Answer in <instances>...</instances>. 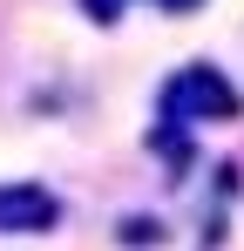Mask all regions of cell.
<instances>
[{
	"instance_id": "obj_1",
	"label": "cell",
	"mask_w": 244,
	"mask_h": 251,
	"mask_svg": "<svg viewBox=\"0 0 244 251\" xmlns=\"http://www.w3.org/2000/svg\"><path fill=\"white\" fill-rule=\"evenodd\" d=\"M156 109H163V123H231V116H244V95L217 61H190L163 82Z\"/></svg>"
},
{
	"instance_id": "obj_2",
	"label": "cell",
	"mask_w": 244,
	"mask_h": 251,
	"mask_svg": "<svg viewBox=\"0 0 244 251\" xmlns=\"http://www.w3.org/2000/svg\"><path fill=\"white\" fill-rule=\"evenodd\" d=\"M68 217V204L48 190V183H0V238H41Z\"/></svg>"
},
{
	"instance_id": "obj_3",
	"label": "cell",
	"mask_w": 244,
	"mask_h": 251,
	"mask_svg": "<svg viewBox=\"0 0 244 251\" xmlns=\"http://www.w3.org/2000/svg\"><path fill=\"white\" fill-rule=\"evenodd\" d=\"M116 238H122L129 251H156V245H163V224H156V217H122Z\"/></svg>"
},
{
	"instance_id": "obj_4",
	"label": "cell",
	"mask_w": 244,
	"mask_h": 251,
	"mask_svg": "<svg viewBox=\"0 0 244 251\" xmlns=\"http://www.w3.org/2000/svg\"><path fill=\"white\" fill-rule=\"evenodd\" d=\"M149 7H163V14H197L203 0H149Z\"/></svg>"
}]
</instances>
